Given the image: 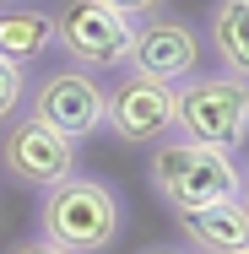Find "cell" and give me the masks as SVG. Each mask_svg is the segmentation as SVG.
Returning <instances> with one entry per match:
<instances>
[{"instance_id": "3957f363", "label": "cell", "mask_w": 249, "mask_h": 254, "mask_svg": "<svg viewBox=\"0 0 249 254\" xmlns=\"http://www.w3.org/2000/svg\"><path fill=\"white\" fill-rule=\"evenodd\" d=\"M173 130L179 141H195L211 152H239L249 146V87L233 76H190L173 87Z\"/></svg>"}, {"instance_id": "2e32d148", "label": "cell", "mask_w": 249, "mask_h": 254, "mask_svg": "<svg viewBox=\"0 0 249 254\" xmlns=\"http://www.w3.org/2000/svg\"><path fill=\"white\" fill-rule=\"evenodd\" d=\"M141 254H190V249H179V244H152V249H141Z\"/></svg>"}, {"instance_id": "9a60e30c", "label": "cell", "mask_w": 249, "mask_h": 254, "mask_svg": "<svg viewBox=\"0 0 249 254\" xmlns=\"http://www.w3.org/2000/svg\"><path fill=\"white\" fill-rule=\"evenodd\" d=\"M239 200L249 205V162H239Z\"/></svg>"}, {"instance_id": "5b68a950", "label": "cell", "mask_w": 249, "mask_h": 254, "mask_svg": "<svg viewBox=\"0 0 249 254\" xmlns=\"http://www.w3.org/2000/svg\"><path fill=\"white\" fill-rule=\"evenodd\" d=\"M0 168L22 184V190H54L60 179L76 173V141H65L60 130H49L44 119L33 114H16L5 119L0 130Z\"/></svg>"}, {"instance_id": "277c9868", "label": "cell", "mask_w": 249, "mask_h": 254, "mask_svg": "<svg viewBox=\"0 0 249 254\" xmlns=\"http://www.w3.org/2000/svg\"><path fill=\"white\" fill-rule=\"evenodd\" d=\"M130 38H136V22H125L103 0H65L54 11V44L71 54L76 70H119V65H130Z\"/></svg>"}, {"instance_id": "9c48e42d", "label": "cell", "mask_w": 249, "mask_h": 254, "mask_svg": "<svg viewBox=\"0 0 249 254\" xmlns=\"http://www.w3.org/2000/svg\"><path fill=\"white\" fill-rule=\"evenodd\" d=\"M179 233L190 238L195 254H239V249H249V205L244 200H217L206 211H184Z\"/></svg>"}, {"instance_id": "8fae6325", "label": "cell", "mask_w": 249, "mask_h": 254, "mask_svg": "<svg viewBox=\"0 0 249 254\" xmlns=\"http://www.w3.org/2000/svg\"><path fill=\"white\" fill-rule=\"evenodd\" d=\"M211 54L222 76L249 87V0H217L211 5Z\"/></svg>"}, {"instance_id": "30bf717a", "label": "cell", "mask_w": 249, "mask_h": 254, "mask_svg": "<svg viewBox=\"0 0 249 254\" xmlns=\"http://www.w3.org/2000/svg\"><path fill=\"white\" fill-rule=\"evenodd\" d=\"M49 44H54V11L27 5V0H5L0 5V60L27 70Z\"/></svg>"}, {"instance_id": "8992f818", "label": "cell", "mask_w": 249, "mask_h": 254, "mask_svg": "<svg viewBox=\"0 0 249 254\" xmlns=\"http://www.w3.org/2000/svg\"><path fill=\"white\" fill-rule=\"evenodd\" d=\"M103 108H108V87H103L92 70L65 65V70H49V76L33 87V108H27V114L82 146L92 130H103Z\"/></svg>"}, {"instance_id": "ac0fdd59", "label": "cell", "mask_w": 249, "mask_h": 254, "mask_svg": "<svg viewBox=\"0 0 249 254\" xmlns=\"http://www.w3.org/2000/svg\"><path fill=\"white\" fill-rule=\"evenodd\" d=\"M0 5H5V0H0Z\"/></svg>"}, {"instance_id": "4fadbf2b", "label": "cell", "mask_w": 249, "mask_h": 254, "mask_svg": "<svg viewBox=\"0 0 249 254\" xmlns=\"http://www.w3.org/2000/svg\"><path fill=\"white\" fill-rule=\"evenodd\" d=\"M108 11H119L125 22H147V16H157L163 11V0H103Z\"/></svg>"}, {"instance_id": "e0dca14e", "label": "cell", "mask_w": 249, "mask_h": 254, "mask_svg": "<svg viewBox=\"0 0 249 254\" xmlns=\"http://www.w3.org/2000/svg\"><path fill=\"white\" fill-rule=\"evenodd\" d=\"M239 254H249V249H239Z\"/></svg>"}, {"instance_id": "52a82bcc", "label": "cell", "mask_w": 249, "mask_h": 254, "mask_svg": "<svg viewBox=\"0 0 249 254\" xmlns=\"http://www.w3.org/2000/svg\"><path fill=\"white\" fill-rule=\"evenodd\" d=\"M103 125L114 130L119 146H157V141H168L173 135V87L152 81L141 70H125L108 87Z\"/></svg>"}, {"instance_id": "6da1fadb", "label": "cell", "mask_w": 249, "mask_h": 254, "mask_svg": "<svg viewBox=\"0 0 249 254\" xmlns=\"http://www.w3.org/2000/svg\"><path fill=\"white\" fill-rule=\"evenodd\" d=\"M119 233H125V205L92 173L60 179L38 200V238L60 244L65 254H108Z\"/></svg>"}, {"instance_id": "5bb4252c", "label": "cell", "mask_w": 249, "mask_h": 254, "mask_svg": "<svg viewBox=\"0 0 249 254\" xmlns=\"http://www.w3.org/2000/svg\"><path fill=\"white\" fill-rule=\"evenodd\" d=\"M5 254H65L60 244H49V238H22V244H11Z\"/></svg>"}, {"instance_id": "ba28073f", "label": "cell", "mask_w": 249, "mask_h": 254, "mask_svg": "<svg viewBox=\"0 0 249 254\" xmlns=\"http://www.w3.org/2000/svg\"><path fill=\"white\" fill-rule=\"evenodd\" d=\"M130 70H141L152 81H190L200 70V27L184 16H147L136 22V38H130Z\"/></svg>"}, {"instance_id": "7a4b0ae2", "label": "cell", "mask_w": 249, "mask_h": 254, "mask_svg": "<svg viewBox=\"0 0 249 254\" xmlns=\"http://www.w3.org/2000/svg\"><path fill=\"white\" fill-rule=\"evenodd\" d=\"M152 195L168 205L173 216L206 211L217 200H239V162L228 152H211L195 141H157L147 162Z\"/></svg>"}, {"instance_id": "7c38bea8", "label": "cell", "mask_w": 249, "mask_h": 254, "mask_svg": "<svg viewBox=\"0 0 249 254\" xmlns=\"http://www.w3.org/2000/svg\"><path fill=\"white\" fill-rule=\"evenodd\" d=\"M22 103H27V70H22V65H11V60H0V125H5V119H16V114H22Z\"/></svg>"}]
</instances>
